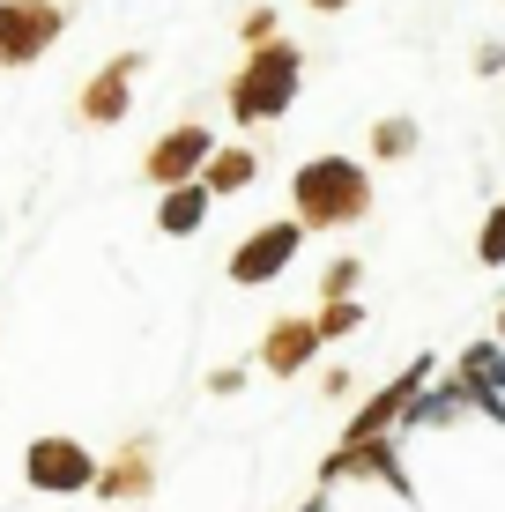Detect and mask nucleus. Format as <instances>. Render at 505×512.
I'll use <instances>...</instances> for the list:
<instances>
[{"label": "nucleus", "mask_w": 505, "mask_h": 512, "mask_svg": "<svg viewBox=\"0 0 505 512\" xmlns=\"http://www.w3.org/2000/svg\"><path fill=\"white\" fill-rule=\"evenodd\" d=\"M260 179V156L253 149H216L201 164V186H208V201H223V193H246Z\"/></svg>", "instance_id": "4468645a"}, {"label": "nucleus", "mask_w": 505, "mask_h": 512, "mask_svg": "<svg viewBox=\"0 0 505 512\" xmlns=\"http://www.w3.org/2000/svg\"><path fill=\"white\" fill-rule=\"evenodd\" d=\"M298 245H305V223H298V216H290V223H260V231L231 253V282H238V290H260V282H275L290 260H298Z\"/></svg>", "instance_id": "423d86ee"}, {"label": "nucleus", "mask_w": 505, "mask_h": 512, "mask_svg": "<svg viewBox=\"0 0 505 512\" xmlns=\"http://www.w3.org/2000/svg\"><path fill=\"white\" fill-rule=\"evenodd\" d=\"M312 327H320V342H335V334H357V327H364V305H357V297H327V305L312 312Z\"/></svg>", "instance_id": "2eb2a0df"}, {"label": "nucleus", "mask_w": 505, "mask_h": 512, "mask_svg": "<svg viewBox=\"0 0 505 512\" xmlns=\"http://www.w3.org/2000/svg\"><path fill=\"white\" fill-rule=\"evenodd\" d=\"M298 82H305V52L268 38L246 52V67L231 75V90H223V104H231L238 127H268V119H283L290 104H298Z\"/></svg>", "instance_id": "f03ea898"}, {"label": "nucleus", "mask_w": 505, "mask_h": 512, "mask_svg": "<svg viewBox=\"0 0 505 512\" xmlns=\"http://www.w3.org/2000/svg\"><path fill=\"white\" fill-rule=\"evenodd\" d=\"M498 342H505V312H498Z\"/></svg>", "instance_id": "412c9836"}, {"label": "nucleus", "mask_w": 505, "mask_h": 512, "mask_svg": "<svg viewBox=\"0 0 505 512\" xmlns=\"http://www.w3.org/2000/svg\"><path fill=\"white\" fill-rule=\"evenodd\" d=\"M23 475H30V490H45V498H82V490L97 483V453L82 446V438L45 431V438H30Z\"/></svg>", "instance_id": "7ed1b4c3"}, {"label": "nucleus", "mask_w": 505, "mask_h": 512, "mask_svg": "<svg viewBox=\"0 0 505 512\" xmlns=\"http://www.w3.org/2000/svg\"><path fill=\"white\" fill-rule=\"evenodd\" d=\"M290 208H298L305 231H350V223L372 216V171L350 164V156H312L290 179Z\"/></svg>", "instance_id": "f257e3e1"}, {"label": "nucleus", "mask_w": 505, "mask_h": 512, "mask_svg": "<svg viewBox=\"0 0 505 512\" xmlns=\"http://www.w3.org/2000/svg\"><path fill=\"white\" fill-rule=\"evenodd\" d=\"M350 475H372V483H387L394 498H409V468H402V453H394V438H350V446H335L320 461V490H335V483H350Z\"/></svg>", "instance_id": "39448f33"}, {"label": "nucleus", "mask_w": 505, "mask_h": 512, "mask_svg": "<svg viewBox=\"0 0 505 512\" xmlns=\"http://www.w3.org/2000/svg\"><path fill=\"white\" fill-rule=\"evenodd\" d=\"M454 379L468 386V401H476V416L505 423V342H468Z\"/></svg>", "instance_id": "1a4fd4ad"}, {"label": "nucleus", "mask_w": 505, "mask_h": 512, "mask_svg": "<svg viewBox=\"0 0 505 512\" xmlns=\"http://www.w3.org/2000/svg\"><path fill=\"white\" fill-rule=\"evenodd\" d=\"M372 149L394 164V156H409V149H416V127H409V119H379V127H372Z\"/></svg>", "instance_id": "f3484780"}, {"label": "nucleus", "mask_w": 505, "mask_h": 512, "mask_svg": "<svg viewBox=\"0 0 505 512\" xmlns=\"http://www.w3.org/2000/svg\"><path fill=\"white\" fill-rule=\"evenodd\" d=\"M357 282H364V268H357V260H335V268L320 275V290H327V297H350Z\"/></svg>", "instance_id": "a211bd4d"}, {"label": "nucleus", "mask_w": 505, "mask_h": 512, "mask_svg": "<svg viewBox=\"0 0 505 512\" xmlns=\"http://www.w3.org/2000/svg\"><path fill=\"white\" fill-rule=\"evenodd\" d=\"M312 349H320V327H312V320H275L268 334H260V372L298 379L312 364Z\"/></svg>", "instance_id": "9b49d317"}, {"label": "nucleus", "mask_w": 505, "mask_h": 512, "mask_svg": "<svg viewBox=\"0 0 505 512\" xmlns=\"http://www.w3.org/2000/svg\"><path fill=\"white\" fill-rule=\"evenodd\" d=\"M476 260L483 268H505V201L483 216V231H476Z\"/></svg>", "instance_id": "dca6fc26"}, {"label": "nucleus", "mask_w": 505, "mask_h": 512, "mask_svg": "<svg viewBox=\"0 0 505 512\" xmlns=\"http://www.w3.org/2000/svg\"><path fill=\"white\" fill-rule=\"evenodd\" d=\"M424 386H431V357H416V364H409L402 379H394V386H379V394H372V401H364V409L350 416V431H342V446H350V438H387L394 423L409 416V401L424 394Z\"/></svg>", "instance_id": "6e6552de"}, {"label": "nucleus", "mask_w": 505, "mask_h": 512, "mask_svg": "<svg viewBox=\"0 0 505 512\" xmlns=\"http://www.w3.org/2000/svg\"><path fill=\"white\" fill-rule=\"evenodd\" d=\"M134 75H142V52H119V60L104 67V75H90V90H82V119H97V127H112V119H127Z\"/></svg>", "instance_id": "9d476101"}, {"label": "nucleus", "mask_w": 505, "mask_h": 512, "mask_svg": "<svg viewBox=\"0 0 505 512\" xmlns=\"http://www.w3.org/2000/svg\"><path fill=\"white\" fill-rule=\"evenodd\" d=\"M305 8H320V15H335V8H350V0H305Z\"/></svg>", "instance_id": "aec40b11"}, {"label": "nucleus", "mask_w": 505, "mask_h": 512, "mask_svg": "<svg viewBox=\"0 0 505 512\" xmlns=\"http://www.w3.org/2000/svg\"><path fill=\"white\" fill-rule=\"evenodd\" d=\"M216 156V141H208V127L201 119H186V127H171V134H156L149 141V179L156 186H186V179H201V164Z\"/></svg>", "instance_id": "0eeeda50"}, {"label": "nucleus", "mask_w": 505, "mask_h": 512, "mask_svg": "<svg viewBox=\"0 0 505 512\" xmlns=\"http://www.w3.org/2000/svg\"><path fill=\"white\" fill-rule=\"evenodd\" d=\"M208 223V186L186 179V186H164V208H156V231L164 238H194Z\"/></svg>", "instance_id": "ddd939ff"}, {"label": "nucleus", "mask_w": 505, "mask_h": 512, "mask_svg": "<svg viewBox=\"0 0 505 512\" xmlns=\"http://www.w3.org/2000/svg\"><path fill=\"white\" fill-rule=\"evenodd\" d=\"M60 0H0V67H30L60 45Z\"/></svg>", "instance_id": "20e7f679"}, {"label": "nucleus", "mask_w": 505, "mask_h": 512, "mask_svg": "<svg viewBox=\"0 0 505 512\" xmlns=\"http://www.w3.org/2000/svg\"><path fill=\"white\" fill-rule=\"evenodd\" d=\"M149 483H156V461H149V438H134L119 461H97V498H112V505H127V498H149Z\"/></svg>", "instance_id": "f8f14e48"}, {"label": "nucleus", "mask_w": 505, "mask_h": 512, "mask_svg": "<svg viewBox=\"0 0 505 512\" xmlns=\"http://www.w3.org/2000/svg\"><path fill=\"white\" fill-rule=\"evenodd\" d=\"M246 38H253V45H268V38H275V15H268V8H253V15H246Z\"/></svg>", "instance_id": "6ab92c4d"}]
</instances>
